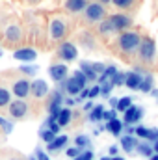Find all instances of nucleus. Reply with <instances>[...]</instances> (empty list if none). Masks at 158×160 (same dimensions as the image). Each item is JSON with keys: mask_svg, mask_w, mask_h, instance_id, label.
Listing matches in <instances>:
<instances>
[{"mask_svg": "<svg viewBox=\"0 0 158 160\" xmlns=\"http://www.w3.org/2000/svg\"><path fill=\"white\" fill-rule=\"evenodd\" d=\"M140 43H141V39L136 32H123L119 36V47L125 52H134L136 48H140Z\"/></svg>", "mask_w": 158, "mask_h": 160, "instance_id": "f257e3e1", "label": "nucleus"}, {"mask_svg": "<svg viewBox=\"0 0 158 160\" xmlns=\"http://www.w3.org/2000/svg\"><path fill=\"white\" fill-rule=\"evenodd\" d=\"M86 11V19L89 22H99L104 19V6L95 2V4H87V8L84 9Z\"/></svg>", "mask_w": 158, "mask_h": 160, "instance_id": "f03ea898", "label": "nucleus"}, {"mask_svg": "<svg viewBox=\"0 0 158 160\" xmlns=\"http://www.w3.org/2000/svg\"><path fill=\"white\" fill-rule=\"evenodd\" d=\"M155 54H156V45H155V41L151 39V38H145V39L140 43V56H141V60L151 62V60L155 58Z\"/></svg>", "mask_w": 158, "mask_h": 160, "instance_id": "7ed1b4c3", "label": "nucleus"}, {"mask_svg": "<svg viewBox=\"0 0 158 160\" xmlns=\"http://www.w3.org/2000/svg\"><path fill=\"white\" fill-rule=\"evenodd\" d=\"M26 114H28V104H26L22 99H17V101H11V102H9V116H11V118L22 119Z\"/></svg>", "mask_w": 158, "mask_h": 160, "instance_id": "20e7f679", "label": "nucleus"}, {"mask_svg": "<svg viewBox=\"0 0 158 160\" xmlns=\"http://www.w3.org/2000/svg\"><path fill=\"white\" fill-rule=\"evenodd\" d=\"M30 93H32V82H28L26 78L17 80V82L13 84V95H15L17 99H26Z\"/></svg>", "mask_w": 158, "mask_h": 160, "instance_id": "39448f33", "label": "nucleus"}, {"mask_svg": "<svg viewBox=\"0 0 158 160\" xmlns=\"http://www.w3.org/2000/svg\"><path fill=\"white\" fill-rule=\"evenodd\" d=\"M58 54H60L62 60H65V62H73V60H77L78 50H77V47H75L73 43H62Z\"/></svg>", "mask_w": 158, "mask_h": 160, "instance_id": "423d86ee", "label": "nucleus"}, {"mask_svg": "<svg viewBox=\"0 0 158 160\" xmlns=\"http://www.w3.org/2000/svg\"><path fill=\"white\" fill-rule=\"evenodd\" d=\"M110 22H112V26H114V32H121V30H126L128 26H130V17L128 15H123V13H116V15H112L110 17Z\"/></svg>", "mask_w": 158, "mask_h": 160, "instance_id": "0eeeda50", "label": "nucleus"}, {"mask_svg": "<svg viewBox=\"0 0 158 160\" xmlns=\"http://www.w3.org/2000/svg\"><path fill=\"white\" fill-rule=\"evenodd\" d=\"M48 75H50V78L54 80V82H63V80L67 78V65L54 63V65L48 67Z\"/></svg>", "mask_w": 158, "mask_h": 160, "instance_id": "6e6552de", "label": "nucleus"}, {"mask_svg": "<svg viewBox=\"0 0 158 160\" xmlns=\"http://www.w3.org/2000/svg\"><path fill=\"white\" fill-rule=\"evenodd\" d=\"M141 116H143V110L140 108V106H130L126 112H125V118H123V123L128 127V125H134V123H138V121L141 119Z\"/></svg>", "mask_w": 158, "mask_h": 160, "instance_id": "1a4fd4ad", "label": "nucleus"}, {"mask_svg": "<svg viewBox=\"0 0 158 160\" xmlns=\"http://www.w3.org/2000/svg\"><path fill=\"white\" fill-rule=\"evenodd\" d=\"M63 36H65V22L60 21V19H54L50 22V38L54 41H58V39H62Z\"/></svg>", "mask_w": 158, "mask_h": 160, "instance_id": "9d476101", "label": "nucleus"}, {"mask_svg": "<svg viewBox=\"0 0 158 160\" xmlns=\"http://www.w3.org/2000/svg\"><path fill=\"white\" fill-rule=\"evenodd\" d=\"M13 58L15 60H19V62H34L36 58H37V52L34 50V48H19V50H15L13 52Z\"/></svg>", "mask_w": 158, "mask_h": 160, "instance_id": "9b49d317", "label": "nucleus"}, {"mask_svg": "<svg viewBox=\"0 0 158 160\" xmlns=\"http://www.w3.org/2000/svg\"><path fill=\"white\" fill-rule=\"evenodd\" d=\"M134 134H136V136H140V138H143V140H153V142H156V140H158V128L138 127V128L134 130Z\"/></svg>", "mask_w": 158, "mask_h": 160, "instance_id": "f8f14e48", "label": "nucleus"}, {"mask_svg": "<svg viewBox=\"0 0 158 160\" xmlns=\"http://www.w3.org/2000/svg\"><path fill=\"white\" fill-rule=\"evenodd\" d=\"M48 93V86H47V82L45 80H34L32 82V95L34 97H37V99H41V97H45Z\"/></svg>", "mask_w": 158, "mask_h": 160, "instance_id": "ddd939ff", "label": "nucleus"}, {"mask_svg": "<svg viewBox=\"0 0 158 160\" xmlns=\"http://www.w3.org/2000/svg\"><path fill=\"white\" fill-rule=\"evenodd\" d=\"M60 104H62V93L56 91L54 97H52V101H50V104H48V112H50V116L56 118V119H58V116H60V112H62Z\"/></svg>", "mask_w": 158, "mask_h": 160, "instance_id": "4468645a", "label": "nucleus"}, {"mask_svg": "<svg viewBox=\"0 0 158 160\" xmlns=\"http://www.w3.org/2000/svg\"><path fill=\"white\" fill-rule=\"evenodd\" d=\"M86 8H87V2L86 0H65V9H69L73 13L84 11Z\"/></svg>", "mask_w": 158, "mask_h": 160, "instance_id": "2eb2a0df", "label": "nucleus"}, {"mask_svg": "<svg viewBox=\"0 0 158 160\" xmlns=\"http://www.w3.org/2000/svg\"><path fill=\"white\" fill-rule=\"evenodd\" d=\"M140 84H141V77L138 73H126V78H125V86H128V89H140Z\"/></svg>", "mask_w": 158, "mask_h": 160, "instance_id": "dca6fc26", "label": "nucleus"}, {"mask_svg": "<svg viewBox=\"0 0 158 160\" xmlns=\"http://www.w3.org/2000/svg\"><path fill=\"white\" fill-rule=\"evenodd\" d=\"M110 134H114V136H119L121 134V130H123V121L121 119H112V121H106V127H104Z\"/></svg>", "mask_w": 158, "mask_h": 160, "instance_id": "f3484780", "label": "nucleus"}, {"mask_svg": "<svg viewBox=\"0 0 158 160\" xmlns=\"http://www.w3.org/2000/svg\"><path fill=\"white\" fill-rule=\"evenodd\" d=\"M65 145H67V136H56V140H54L52 143H48L47 149H48L50 153H56V151L63 149Z\"/></svg>", "mask_w": 158, "mask_h": 160, "instance_id": "a211bd4d", "label": "nucleus"}, {"mask_svg": "<svg viewBox=\"0 0 158 160\" xmlns=\"http://www.w3.org/2000/svg\"><path fill=\"white\" fill-rule=\"evenodd\" d=\"M121 147H123V151L132 153V151L138 147V142H136L134 136H123V138H121Z\"/></svg>", "mask_w": 158, "mask_h": 160, "instance_id": "6ab92c4d", "label": "nucleus"}, {"mask_svg": "<svg viewBox=\"0 0 158 160\" xmlns=\"http://www.w3.org/2000/svg\"><path fill=\"white\" fill-rule=\"evenodd\" d=\"M73 119V112H71V108H62V112H60V116H58V125L60 127H67L69 123Z\"/></svg>", "mask_w": 158, "mask_h": 160, "instance_id": "aec40b11", "label": "nucleus"}, {"mask_svg": "<svg viewBox=\"0 0 158 160\" xmlns=\"http://www.w3.org/2000/svg\"><path fill=\"white\" fill-rule=\"evenodd\" d=\"M65 89H67L69 95H80V91H82L84 88H82L75 78H69L67 82H65Z\"/></svg>", "mask_w": 158, "mask_h": 160, "instance_id": "412c9836", "label": "nucleus"}, {"mask_svg": "<svg viewBox=\"0 0 158 160\" xmlns=\"http://www.w3.org/2000/svg\"><path fill=\"white\" fill-rule=\"evenodd\" d=\"M80 71L86 75V78L87 80H95L97 78V73L93 71V65L87 63V62H82V63H80Z\"/></svg>", "mask_w": 158, "mask_h": 160, "instance_id": "4be33fe9", "label": "nucleus"}, {"mask_svg": "<svg viewBox=\"0 0 158 160\" xmlns=\"http://www.w3.org/2000/svg\"><path fill=\"white\" fill-rule=\"evenodd\" d=\"M6 39L11 41V43L19 41L21 39V28H19V26H9V28L6 30Z\"/></svg>", "mask_w": 158, "mask_h": 160, "instance_id": "5701e85b", "label": "nucleus"}, {"mask_svg": "<svg viewBox=\"0 0 158 160\" xmlns=\"http://www.w3.org/2000/svg\"><path fill=\"white\" fill-rule=\"evenodd\" d=\"M102 116H104V106H102V104H97V106H93V110L89 112V121L97 123V121L102 119Z\"/></svg>", "mask_w": 158, "mask_h": 160, "instance_id": "b1692460", "label": "nucleus"}, {"mask_svg": "<svg viewBox=\"0 0 158 160\" xmlns=\"http://www.w3.org/2000/svg\"><path fill=\"white\" fill-rule=\"evenodd\" d=\"M140 91H143V93H149V91H153V77H151V75H145V77L141 78Z\"/></svg>", "mask_w": 158, "mask_h": 160, "instance_id": "393cba45", "label": "nucleus"}, {"mask_svg": "<svg viewBox=\"0 0 158 160\" xmlns=\"http://www.w3.org/2000/svg\"><path fill=\"white\" fill-rule=\"evenodd\" d=\"M130 106H132V99H130V97H123V99H119V101H117L116 110H119V112H123V114H125Z\"/></svg>", "mask_w": 158, "mask_h": 160, "instance_id": "a878e982", "label": "nucleus"}, {"mask_svg": "<svg viewBox=\"0 0 158 160\" xmlns=\"http://www.w3.org/2000/svg\"><path fill=\"white\" fill-rule=\"evenodd\" d=\"M136 149H138V153H140L141 157H149V158H151V157L155 155V151H153V145H149V143H140Z\"/></svg>", "mask_w": 158, "mask_h": 160, "instance_id": "bb28decb", "label": "nucleus"}, {"mask_svg": "<svg viewBox=\"0 0 158 160\" xmlns=\"http://www.w3.org/2000/svg\"><path fill=\"white\" fill-rule=\"evenodd\" d=\"M39 138L47 143V145H48V143H52V142L56 140V134H54L52 130H48V128H43V130L39 132Z\"/></svg>", "mask_w": 158, "mask_h": 160, "instance_id": "cd10ccee", "label": "nucleus"}, {"mask_svg": "<svg viewBox=\"0 0 158 160\" xmlns=\"http://www.w3.org/2000/svg\"><path fill=\"white\" fill-rule=\"evenodd\" d=\"M9 102H11V95H9V91H7L6 88H0V108L7 106Z\"/></svg>", "mask_w": 158, "mask_h": 160, "instance_id": "c85d7f7f", "label": "nucleus"}, {"mask_svg": "<svg viewBox=\"0 0 158 160\" xmlns=\"http://www.w3.org/2000/svg\"><path fill=\"white\" fill-rule=\"evenodd\" d=\"M0 128H2V134L7 136V134H11V130H13V123L0 116Z\"/></svg>", "mask_w": 158, "mask_h": 160, "instance_id": "c756f323", "label": "nucleus"}, {"mask_svg": "<svg viewBox=\"0 0 158 160\" xmlns=\"http://www.w3.org/2000/svg\"><path fill=\"white\" fill-rule=\"evenodd\" d=\"M47 128H48V130H52V132H54V134L58 136V134H60V128H62V127L58 125V119H56V118H52V116H50V118L47 119Z\"/></svg>", "mask_w": 158, "mask_h": 160, "instance_id": "7c9ffc66", "label": "nucleus"}, {"mask_svg": "<svg viewBox=\"0 0 158 160\" xmlns=\"http://www.w3.org/2000/svg\"><path fill=\"white\" fill-rule=\"evenodd\" d=\"M89 143H91V140H89L87 136H82V134H80V136H77V138H75V145H77V147H80V149L89 147Z\"/></svg>", "mask_w": 158, "mask_h": 160, "instance_id": "2f4dec72", "label": "nucleus"}, {"mask_svg": "<svg viewBox=\"0 0 158 160\" xmlns=\"http://www.w3.org/2000/svg\"><path fill=\"white\" fill-rule=\"evenodd\" d=\"M65 155L73 160V158H77V157H80V155H82V149H80V147H77V145H73V147L65 149Z\"/></svg>", "mask_w": 158, "mask_h": 160, "instance_id": "473e14b6", "label": "nucleus"}, {"mask_svg": "<svg viewBox=\"0 0 158 160\" xmlns=\"http://www.w3.org/2000/svg\"><path fill=\"white\" fill-rule=\"evenodd\" d=\"M99 30H101V34H110V32H114V26H112L110 19H108V21H102L101 26H99Z\"/></svg>", "mask_w": 158, "mask_h": 160, "instance_id": "72a5a7b5", "label": "nucleus"}, {"mask_svg": "<svg viewBox=\"0 0 158 160\" xmlns=\"http://www.w3.org/2000/svg\"><path fill=\"white\" fill-rule=\"evenodd\" d=\"M73 78L77 80V82H78L80 86H82V88H86V82H87V78H86V75H84V73H82L80 69L73 73Z\"/></svg>", "mask_w": 158, "mask_h": 160, "instance_id": "f704fd0d", "label": "nucleus"}, {"mask_svg": "<svg viewBox=\"0 0 158 160\" xmlns=\"http://www.w3.org/2000/svg\"><path fill=\"white\" fill-rule=\"evenodd\" d=\"M101 86V93L104 95V97H108L110 95V91H112V88H114V84L112 82H106V84H99Z\"/></svg>", "mask_w": 158, "mask_h": 160, "instance_id": "c9c22d12", "label": "nucleus"}, {"mask_svg": "<svg viewBox=\"0 0 158 160\" xmlns=\"http://www.w3.org/2000/svg\"><path fill=\"white\" fill-rule=\"evenodd\" d=\"M21 71H22L24 75H36V73H37V67H36V65H22Z\"/></svg>", "mask_w": 158, "mask_h": 160, "instance_id": "e433bc0d", "label": "nucleus"}, {"mask_svg": "<svg viewBox=\"0 0 158 160\" xmlns=\"http://www.w3.org/2000/svg\"><path fill=\"white\" fill-rule=\"evenodd\" d=\"M125 78H126V75H123V73H117V75L112 78V84H114V86H121V84H125Z\"/></svg>", "mask_w": 158, "mask_h": 160, "instance_id": "4c0bfd02", "label": "nucleus"}, {"mask_svg": "<svg viewBox=\"0 0 158 160\" xmlns=\"http://www.w3.org/2000/svg\"><path fill=\"white\" fill-rule=\"evenodd\" d=\"M117 8H128V6H132L134 4V0H112Z\"/></svg>", "mask_w": 158, "mask_h": 160, "instance_id": "58836bf2", "label": "nucleus"}, {"mask_svg": "<svg viewBox=\"0 0 158 160\" xmlns=\"http://www.w3.org/2000/svg\"><path fill=\"white\" fill-rule=\"evenodd\" d=\"M73 160H93V153L91 151H82V155L77 157V158H73Z\"/></svg>", "mask_w": 158, "mask_h": 160, "instance_id": "ea45409f", "label": "nucleus"}, {"mask_svg": "<svg viewBox=\"0 0 158 160\" xmlns=\"http://www.w3.org/2000/svg\"><path fill=\"white\" fill-rule=\"evenodd\" d=\"M99 93H101V86L97 84V86H93V88L89 89V99H95V97H97Z\"/></svg>", "mask_w": 158, "mask_h": 160, "instance_id": "a19ab883", "label": "nucleus"}, {"mask_svg": "<svg viewBox=\"0 0 158 160\" xmlns=\"http://www.w3.org/2000/svg\"><path fill=\"white\" fill-rule=\"evenodd\" d=\"M102 119H104V121H112V119H116V110H110V112H104V116H102Z\"/></svg>", "mask_w": 158, "mask_h": 160, "instance_id": "79ce46f5", "label": "nucleus"}, {"mask_svg": "<svg viewBox=\"0 0 158 160\" xmlns=\"http://www.w3.org/2000/svg\"><path fill=\"white\" fill-rule=\"evenodd\" d=\"M36 158H37V160H50V158H48V155H47L45 151H39V149L36 151Z\"/></svg>", "mask_w": 158, "mask_h": 160, "instance_id": "37998d69", "label": "nucleus"}, {"mask_svg": "<svg viewBox=\"0 0 158 160\" xmlns=\"http://www.w3.org/2000/svg\"><path fill=\"white\" fill-rule=\"evenodd\" d=\"M117 151H119L117 145H112V147H108V153H110V157H117Z\"/></svg>", "mask_w": 158, "mask_h": 160, "instance_id": "c03bdc74", "label": "nucleus"}, {"mask_svg": "<svg viewBox=\"0 0 158 160\" xmlns=\"http://www.w3.org/2000/svg\"><path fill=\"white\" fill-rule=\"evenodd\" d=\"M84 99H89V89H86V88L80 91V101H84Z\"/></svg>", "mask_w": 158, "mask_h": 160, "instance_id": "a18cd8bd", "label": "nucleus"}, {"mask_svg": "<svg viewBox=\"0 0 158 160\" xmlns=\"http://www.w3.org/2000/svg\"><path fill=\"white\" fill-rule=\"evenodd\" d=\"M84 108H86V110H89V112H91V110H93V102H86V104H84Z\"/></svg>", "mask_w": 158, "mask_h": 160, "instance_id": "49530a36", "label": "nucleus"}, {"mask_svg": "<svg viewBox=\"0 0 158 160\" xmlns=\"http://www.w3.org/2000/svg\"><path fill=\"white\" fill-rule=\"evenodd\" d=\"M153 151H155V155H158V140L153 143Z\"/></svg>", "mask_w": 158, "mask_h": 160, "instance_id": "de8ad7c7", "label": "nucleus"}, {"mask_svg": "<svg viewBox=\"0 0 158 160\" xmlns=\"http://www.w3.org/2000/svg\"><path fill=\"white\" fill-rule=\"evenodd\" d=\"M65 104H69V108H71V106H75V101H73V99H67Z\"/></svg>", "mask_w": 158, "mask_h": 160, "instance_id": "09e8293b", "label": "nucleus"}, {"mask_svg": "<svg viewBox=\"0 0 158 160\" xmlns=\"http://www.w3.org/2000/svg\"><path fill=\"white\" fill-rule=\"evenodd\" d=\"M112 160H125L123 157H112Z\"/></svg>", "mask_w": 158, "mask_h": 160, "instance_id": "8fccbe9b", "label": "nucleus"}, {"mask_svg": "<svg viewBox=\"0 0 158 160\" xmlns=\"http://www.w3.org/2000/svg\"><path fill=\"white\" fill-rule=\"evenodd\" d=\"M101 4H108V2H112V0H99Z\"/></svg>", "mask_w": 158, "mask_h": 160, "instance_id": "3c124183", "label": "nucleus"}, {"mask_svg": "<svg viewBox=\"0 0 158 160\" xmlns=\"http://www.w3.org/2000/svg\"><path fill=\"white\" fill-rule=\"evenodd\" d=\"M101 160H112V157H102Z\"/></svg>", "mask_w": 158, "mask_h": 160, "instance_id": "603ef678", "label": "nucleus"}, {"mask_svg": "<svg viewBox=\"0 0 158 160\" xmlns=\"http://www.w3.org/2000/svg\"><path fill=\"white\" fill-rule=\"evenodd\" d=\"M151 160H158V155H153V157H151Z\"/></svg>", "mask_w": 158, "mask_h": 160, "instance_id": "864d4df0", "label": "nucleus"}, {"mask_svg": "<svg viewBox=\"0 0 158 160\" xmlns=\"http://www.w3.org/2000/svg\"><path fill=\"white\" fill-rule=\"evenodd\" d=\"M28 160H37V158H36V155H34V157H30Z\"/></svg>", "mask_w": 158, "mask_h": 160, "instance_id": "5fc2aeb1", "label": "nucleus"}, {"mask_svg": "<svg viewBox=\"0 0 158 160\" xmlns=\"http://www.w3.org/2000/svg\"><path fill=\"white\" fill-rule=\"evenodd\" d=\"M7 160H19V158H17V157H13V158H7Z\"/></svg>", "mask_w": 158, "mask_h": 160, "instance_id": "6e6d98bb", "label": "nucleus"}, {"mask_svg": "<svg viewBox=\"0 0 158 160\" xmlns=\"http://www.w3.org/2000/svg\"><path fill=\"white\" fill-rule=\"evenodd\" d=\"M0 58H2V48H0Z\"/></svg>", "mask_w": 158, "mask_h": 160, "instance_id": "4d7b16f0", "label": "nucleus"}, {"mask_svg": "<svg viewBox=\"0 0 158 160\" xmlns=\"http://www.w3.org/2000/svg\"><path fill=\"white\" fill-rule=\"evenodd\" d=\"M34 2H36V0H34Z\"/></svg>", "mask_w": 158, "mask_h": 160, "instance_id": "13d9d810", "label": "nucleus"}]
</instances>
